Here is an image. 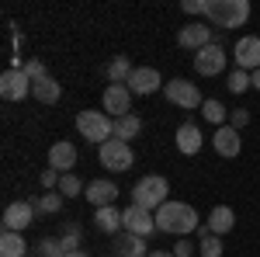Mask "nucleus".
Instances as JSON below:
<instances>
[{"label": "nucleus", "instance_id": "1", "mask_svg": "<svg viewBox=\"0 0 260 257\" xmlns=\"http://www.w3.org/2000/svg\"><path fill=\"white\" fill-rule=\"evenodd\" d=\"M153 216H156V230H160V233H174V237L194 233L198 222H201L198 212H194V205H187V202H163Z\"/></svg>", "mask_w": 260, "mask_h": 257}, {"label": "nucleus", "instance_id": "2", "mask_svg": "<svg viewBox=\"0 0 260 257\" xmlns=\"http://www.w3.org/2000/svg\"><path fill=\"white\" fill-rule=\"evenodd\" d=\"M205 18L215 28H243L250 21V0H205Z\"/></svg>", "mask_w": 260, "mask_h": 257}, {"label": "nucleus", "instance_id": "3", "mask_svg": "<svg viewBox=\"0 0 260 257\" xmlns=\"http://www.w3.org/2000/svg\"><path fill=\"white\" fill-rule=\"evenodd\" d=\"M170 181L163 178V174H146V178L132 188V205H139V209H149V212H156L163 202H170Z\"/></svg>", "mask_w": 260, "mask_h": 257}, {"label": "nucleus", "instance_id": "4", "mask_svg": "<svg viewBox=\"0 0 260 257\" xmlns=\"http://www.w3.org/2000/svg\"><path fill=\"white\" fill-rule=\"evenodd\" d=\"M77 132L90 142L104 146L108 139H115V119L108 111H80L77 115Z\"/></svg>", "mask_w": 260, "mask_h": 257}, {"label": "nucleus", "instance_id": "5", "mask_svg": "<svg viewBox=\"0 0 260 257\" xmlns=\"http://www.w3.org/2000/svg\"><path fill=\"white\" fill-rule=\"evenodd\" d=\"M98 157H101V163H104L108 170H115V174L132 170V163H136L132 146H128V142H121V139H108L104 146H98Z\"/></svg>", "mask_w": 260, "mask_h": 257}, {"label": "nucleus", "instance_id": "6", "mask_svg": "<svg viewBox=\"0 0 260 257\" xmlns=\"http://www.w3.org/2000/svg\"><path fill=\"white\" fill-rule=\"evenodd\" d=\"M163 94H167V101L170 104H177V108H187V111H194V108H201L205 104V98H201L198 83H187V80H167V87H163Z\"/></svg>", "mask_w": 260, "mask_h": 257}, {"label": "nucleus", "instance_id": "7", "mask_svg": "<svg viewBox=\"0 0 260 257\" xmlns=\"http://www.w3.org/2000/svg\"><path fill=\"white\" fill-rule=\"evenodd\" d=\"M28 94H31V77L21 66H11L0 73V98L4 101H24Z\"/></svg>", "mask_w": 260, "mask_h": 257}, {"label": "nucleus", "instance_id": "8", "mask_svg": "<svg viewBox=\"0 0 260 257\" xmlns=\"http://www.w3.org/2000/svg\"><path fill=\"white\" fill-rule=\"evenodd\" d=\"M121 230L125 233H136V237H149V233H156V216L149 212V209H139V205H128L125 212H121Z\"/></svg>", "mask_w": 260, "mask_h": 257}, {"label": "nucleus", "instance_id": "9", "mask_svg": "<svg viewBox=\"0 0 260 257\" xmlns=\"http://www.w3.org/2000/svg\"><path fill=\"white\" fill-rule=\"evenodd\" d=\"M104 111L111 119L132 115V91H128V83H108L104 87Z\"/></svg>", "mask_w": 260, "mask_h": 257}, {"label": "nucleus", "instance_id": "10", "mask_svg": "<svg viewBox=\"0 0 260 257\" xmlns=\"http://www.w3.org/2000/svg\"><path fill=\"white\" fill-rule=\"evenodd\" d=\"M194 70H198L201 77H219V73H225V49H222L219 42L205 45L198 56H194Z\"/></svg>", "mask_w": 260, "mask_h": 257}, {"label": "nucleus", "instance_id": "11", "mask_svg": "<svg viewBox=\"0 0 260 257\" xmlns=\"http://www.w3.org/2000/svg\"><path fill=\"white\" fill-rule=\"evenodd\" d=\"M233 60H236V70H246V73L260 70V39L257 35H243L233 45Z\"/></svg>", "mask_w": 260, "mask_h": 257}, {"label": "nucleus", "instance_id": "12", "mask_svg": "<svg viewBox=\"0 0 260 257\" xmlns=\"http://www.w3.org/2000/svg\"><path fill=\"white\" fill-rule=\"evenodd\" d=\"M35 222V205L31 202H11L7 209H4V230H11V233H24L28 226Z\"/></svg>", "mask_w": 260, "mask_h": 257}, {"label": "nucleus", "instance_id": "13", "mask_svg": "<svg viewBox=\"0 0 260 257\" xmlns=\"http://www.w3.org/2000/svg\"><path fill=\"white\" fill-rule=\"evenodd\" d=\"M160 87H167L160 80V70H153V66H136V73H132V80H128V91L132 94H156Z\"/></svg>", "mask_w": 260, "mask_h": 257}, {"label": "nucleus", "instance_id": "14", "mask_svg": "<svg viewBox=\"0 0 260 257\" xmlns=\"http://www.w3.org/2000/svg\"><path fill=\"white\" fill-rule=\"evenodd\" d=\"M49 167L52 170H59V174H73V167H77V146L73 142H52L49 146Z\"/></svg>", "mask_w": 260, "mask_h": 257}, {"label": "nucleus", "instance_id": "15", "mask_svg": "<svg viewBox=\"0 0 260 257\" xmlns=\"http://www.w3.org/2000/svg\"><path fill=\"white\" fill-rule=\"evenodd\" d=\"M83 198H87V202H90L94 209L115 205V198H118V184H115V181H104V178H98V181H90V184H87Z\"/></svg>", "mask_w": 260, "mask_h": 257}, {"label": "nucleus", "instance_id": "16", "mask_svg": "<svg viewBox=\"0 0 260 257\" xmlns=\"http://www.w3.org/2000/svg\"><path fill=\"white\" fill-rule=\"evenodd\" d=\"M212 146H215V153H219V157L233 160V157H240L243 139H240V132H236L233 125H222V129H215V139H212Z\"/></svg>", "mask_w": 260, "mask_h": 257}, {"label": "nucleus", "instance_id": "17", "mask_svg": "<svg viewBox=\"0 0 260 257\" xmlns=\"http://www.w3.org/2000/svg\"><path fill=\"white\" fill-rule=\"evenodd\" d=\"M212 28H205V24H187V28H180L177 32V45L180 49H194V52H201L205 45H212Z\"/></svg>", "mask_w": 260, "mask_h": 257}, {"label": "nucleus", "instance_id": "18", "mask_svg": "<svg viewBox=\"0 0 260 257\" xmlns=\"http://www.w3.org/2000/svg\"><path fill=\"white\" fill-rule=\"evenodd\" d=\"M177 150L184 153V157H194L201 146H205V136H201V129L194 125V122H184V125H177Z\"/></svg>", "mask_w": 260, "mask_h": 257}, {"label": "nucleus", "instance_id": "19", "mask_svg": "<svg viewBox=\"0 0 260 257\" xmlns=\"http://www.w3.org/2000/svg\"><path fill=\"white\" fill-rule=\"evenodd\" d=\"M111 247H115L118 257H149L146 240L136 237V233H118V237H111Z\"/></svg>", "mask_w": 260, "mask_h": 257}, {"label": "nucleus", "instance_id": "20", "mask_svg": "<svg viewBox=\"0 0 260 257\" xmlns=\"http://www.w3.org/2000/svg\"><path fill=\"white\" fill-rule=\"evenodd\" d=\"M233 226H236V212H233L229 205H215V209L208 212V222H205V230L215 233V237H225Z\"/></svg>", "mask_w": 260, "mask_h": 257}, {"label": "nucleus", "instance_id": "21", "mask_svg": "<svg viewBox=\"0 0 260 257\" xmlns=\"http://www.w3.org/2000/svg\"><path fill=\"white\" fill-rule=\"evenodd\" d=\"M31 98L42 101V104H56V101L62 98V87H59L52 77H49V73H45V77L31 80Z\"/></svg>", "mask_w": 260, "mask_h": 257}, {"label": "nucleus", "instance_id": "22", "mask_svg": "<svg viewBox=\"0 0 260 257\" xmlns=\"http://www.w3.org/2000/svg\"><path fill=\"white\" fill-rule=\"evenodd\" d=\"M94 222H98L101 233H108V237H118V233H121V212L115 209V205L98 209V212H94Z\"/></svg>", "mask_w": 260, "mask_h": 257}, {"label": "nucleus", "instance_id": "23", "mask_svg": "<svg viewBox=\"0 0 260 257\" xmlns=\"http://www.w3.org/2000/svg\"><path fill=\"white\" fill-rule=\"evenodd\" d=\"M132 73H136V66H132V60H125V56H115V60L104 66V77L111 80V83H128Z\"/></svg>", "mask_w": 260, "mask_h": 257}, {"label": "nucleus", "instance_id": "24", "mask_svg": "<svg viewBox=\"0 0 260 257\" xmlns=\"http://www.w3.org/2000/svg\"><path fill=\"white\" fill-rule=\"evenodd\" d=\"M28 254V243L21 233H11V230H4V237H0V257H24Z\"/></svg>", "mask_w": 260, "mask_h": 257}, {"label": "nucleus", "instance_id": "25", "mask_svg": "<svg viewBox=\"0 0 260 257\" xmlns=\"http://www.w3.org/2000/svg\"><path fill=\"white\" fill-rule=\"evenodd\" d=\"M139 132H142V122H139V115H121V119H115V139L128 142V139H136Z\"/></svg>", "mask_w": 260, "mask_h": 257}, {"label": "nucleus", "instance_id": "26", "mask_svg": "<svg viewBox=\"0 0 260 257\" xmlns=\"http://www.w3.org/2000/svg\"><path fill=\"white\" fill-rule=\"evenodd\" d=\"M201 115L212 122V125H219V129H222V122H225V115H229V108H225L222 101H215V98H205V104H201Z\"/></svg>", "mask_w": 260, "mask_h": 257}, {"label": "nucleus", "instance_id": "27", "mask_svg": "<svg viewBox=\"0 0 260 257\" xmlns=\"http://www.w3.org/2000/svg\"><path fill=\"white\" fill-rule=\"evenodd\" d=\"M56 191H59L62 198H77V195H83V191H87V184H83L77 174H62V178H59V188H56Z\"/></svg>", "mask_w": 260, "mask_h": 257}, {"label": "nucleus", "instance_id": "28", "mask_svg": "<svg viewBox=\"0 0 260 257\" xmlns=\"http://www.w3.org/2000/svg\"><path fill=\"white\" fill-rule=\"evenodd\" d=\"M198 254L201 257H222V237H215V233H201V243H198Z\"/></svg>", "mask_w": 260, "mask_h": 257}, {"label": "nucleus", "instance_id": "29", "mask_svg": "<svg viewBox=\"0 0 260 257\" xmlns=\"http://www.w3.org/2000/svg\"><path fill=\"white\" fill-rule=\"evenodd\" d=\"M62 209V195L59 191H45V195L35 202V212H45V216H52V212H59Z\"/></svg>", "mask_w": 260, "mask_h": 257}, {"label": "nucleus", "instance_id": "30", "mask_svg": "<svg viewBox=\"0 0 260 257\" xmlns=\"http://www.w3.org/2000/svg\"><path fill=\"white\" fill-rule=\"evenodd\" d=\"M225 87H229L233 94H243V91H250V87H253V80H250V73H246V70H233V73H229V80H225Z\"/></svg>", "mask_w": 260, "mask_h": 257}, {"label": "nucleus", "instance_id": "31", "mask_svg": "<svg viewBox=\"0 0 260 257\" xmlns=\"http://www.w3.org/2000/svg\"><path fill=\"white\" fill-rule=\"evenodd\" d=\"M80 226H70V230H66V233H62V250H66V254H73V250H80Z\"/></svg>", "mask_w": 260, "mask_h": 257}, {"label": "nucleus", "instance_id": "32", "mask_svg": "<svg viewBox=\"0 0 260 257\" xmlns=\"http://www.w3.org/2000/svg\"><path fill=\"white\" fill-rule=\"evenodd\" d=\"M39 250H42L39 257H66V250H62V243H59V240H42V243H39Z\"/></svg>", "mask_w": 260, "mask_h": 257}, {"label": "nucleus", "instance_id": "33", "mask_svg": "<svg viewBox=\"0 0 260 257\" xmlns=\"http://www.w3.org/2000/svg\"><path fill=\"white\" fill-rule=\"evenodd\" d=\"M246 122H250V111H246V108H236V111H229V125H233L236 132H240Z\"/></svg>", "mask_w": 260, "mask_h": 257}, {"label": "nucleus", "instance_id": "34", "mask_svg": "<svg viewBox=\"0 0 260 257\" xmlns=\"http://www.w3.org/2000/svg\"><path fill=\"white\" fill-rule=\"evenodd\" d=\"M24 73H28L31 80L45 77V66H42V60H28V63H24Z\"/></svg>", "mask_w": 260, "mask_h": 257}, {"label": "nucleus", "instance_id": "35", "mask_svg": "<svg viewBox=\"0 0 260 257\" xmlns=\"http://www.w3.org/2000/svg\"><path fill=\"white\" fill-rule=\"evenodd\" d=\"M59 170H52V167H49V170H45V174H42V184H45V191H52V188H59Z\"/></svg>", "mask_w": 260, "mask_h": 257}, {"label": "nucleus", "instance_id": "36", "mask_svg": "<svg viewBox=\"0 0 260 257\" xmlns=\"http://www.w3.org/2000/svg\"><path fill=\"white\" fill-rule=\"evenodd\" d=\"M191 254H194V247L187 243V237H180L177 243H174V257H191Z\"/></svg>", "mask_w": 260, "mask_h": 257}, {"label": "nucleus", "instance_id": "37", "mask_svg": "<svg viewBox=\"0 0 260 257\" xmlns=\"http://www.w3.org/2000/svg\"><path fill=\"white\" fill-rule=\"evenodd\" d=\"M184 14H205V0H184Z\"/></svg>", "mask_w": 260, "mask_h": 257}, {"label": "nucleus", "instance_id": "38", "mask_svg": "<svg viewBox=\"0 0 260 257\" xmlns=\"http://www.w3.org/2000/svg\"><path fill=\"white\" fill-rule=\"evenodd\" d=\"M149 257H174V250H149Z\"/></svg>", "mask_w": 260, "mask_h": 257}, {"label": "nucleus", "instance_id": "39", "mask_svg": "<svg viewBox=\"0 0 260 257\" xmlns=\"http://www.w3.org/2000/svg\"><path fill=\"white\" fill-rule=\"evenodd\" d=\"M250 80H253V87L260 91V70H253V73H250Z\"/></svg>", "mask_w": 260, "mask_h": 257}, {"label": "nucleus", "instance_id": "40", "mask_svg": "<svg viewBox=\"0 0 260 257\" xmlns=\"http://www.w3.org/2000/svg\"><path fill=\"white\" fill-rule=\"evenodd\" d=\"M66 257H87V254H83V250H73V254H66Z\"/></svg>", "mask_w": 260, "mask_h": 257}, {"label": "nucleus", "instance_id": "41", "mask_svg": "<svg viewBox=\"0 0 260 257\" xmlns=\"http://www.w3.org/2000/svg\"><path fill=\"white\" fill-rule=\"evenodd\" d=\"M115 257H118V254H115Z\"/></svg>", "mask_w": 260, "mask_h": 257}]
</instances>
